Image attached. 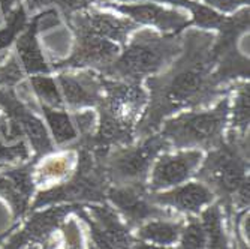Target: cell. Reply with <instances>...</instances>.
Wrapping results in <instances>:
<instances>
[{"instance_id":"obj_13","label":"cell","mask_w":250,"mask_h":249,"mask_svg":"<svg viewBox=\"0 0 250 249\" xmlns=\"http://www.w3.org/2000/svg\"><path fill=\"white\" fill-rule=\"evenodd\" d=\"M98 8H106L135 21L136 24L154 27L161 33H181L190 27V18L186 12L175 8H165L154 2L138 3H105Z\"/></svg>"},{"instance_id":"obj_40","label":"cell","mask_w":250,"mask_h":249,"mask_svg":"<svg viewBox=\"0 0 250 249\" xmlns=\"http://www.w3.org/2000/svg\"><path fill=\"white\" fill-rule=\"evenodd\" d=\"M232 249H234V248H232Z\"/></svg>"},{"instance_id":"obj_38","label":"cell","mask_w":250,"mask_h":249,"mask_svg":"<svg viewBox=\"0 0 250 249\" xmlns=\"http://www.w3.org/2000/svg\"><path fill=\"white\" fill-rule=\"evenodd\" d=\"M6 56H8V53H5V54H0V63H2V62L6 59Z\"/></svg>"},{"instance_id":"obj_25","label":"cell","mask_w":250,"mask_h":249,"mask_svg":"<svg viewBox=\"0 0 250 249\" xmlns=\"http://www.w3.org/2000/svg\"><path fill=\"white\" fill-rule=\"evenodd\" d=\"M36 162H38L36 159L30 158V159L24 164L0 170L15 185V188L20 191V194L24 198H27L30 203L36 194V183H35V177H33V170H35Z\"/></svg>"},{"instance_id":"obj_9","label":"cell","mask_w":250,"mask_h":249,"mask_svg":"<svg viewBox=\"0 0 250 249\" xmlns=\"http://www.w3.org/2000/svg\"><path fill=\"white\" fill-rule=\"evenodd\" d=\"M72 33L75 39L72 53L63 60L50 63L53 71L92 69L104 75L111 68V65L119 59L123 50L116 42H111L95 35L84 32Z\"/></svg>"},{"instance_id":"obj_19","label":"cell","mask_w":250,"mask_h":249,"mask_svg":"<svg viewBox=\"0 0 250 249\" xmlns=\"http://www.w3.org/2000/svg\"><path fill=\"white\" fill-rule=\"evenodd\" d=\"M186 219H153L135 230V239L159 245V246H172L178 243L180 236L183 233Z\"/></svg>"},{"instance_id":"obj_15","label":"cell","mask_w":250,"mask_h":249,"mask_svg":"<svg viewBox=\"0 0 250 249\" xmlns=\"http://www.w3.org/2000/svg\"><path fill=\"white\" fill-rule=\"evenodd\" d=\"M104 75L92 69H64L57 75L64 107L72 113L96 108L104 96Z\"/></svg>"},{"instance_id":"obj_22","label":"cell","mask_w":250,"mask_h":249,"mask_svg":"<svg viewBox=\"0 0 250 249\" xmlns=\"http://www.w3.org/2000/svg\"><path fill=\"white\" fill-rule=\"evenodd\" d=\"M199 216L204 231H206L208 249H231L229 236L225 222L226 219L219 203H211L210 206H207L199 213Z\"/></svg>"},{"instance_id":"obj_30","label":"cell","mask_w":250,"mask_h":249,"mask_svg":"<svg viewBox=\"0 0 250 249\" xmlns=\"http://www.w3.org/2000/svg\"><path fill=\"white\" fill-rule=\"evenodd\" d=\"M190 14H192L190 27L195 26L196 29H201V30H210V32L217 30L225 20V14H220L201 3H198L196 8Z\"/></svg>"},{"instance_id":"obj_29","label":"cell","mask_w":250,"mask_h":249,"mask_svg":"<svg viewBox=\"0 0 250 249\" xmlns=\"http://www.w3.org/2000/svg\"><path fill=\"white\" fill-rule=\"evenodd\" d=\"M32 158L30 147L26 140L17 143H5L0 137V165H20Z\"/></svg>"},{"instance_id":"obj_10","label":"cell","mask_w":250,"mask_h":249,"mask_svg":"<svg viewBox=\"0 0 250 249\" xmlns=\"http://www.w3.org/2000/svg\"><path fill=\"white\" fill-rule=\"evenodd\" d=\"M85 204H57L30 212L24 221L6 242H2L0 249H24L29 245H45L51 236L60 230L62 224L74 213L84 209Z\"/></svg>"},{"instance_id":"obj_23","label":"cell","mask_w":250,"mask_h":249,"mask_svg":"<svg viewBox=\"0 0 250 249\" xmlns=\"http://www.w3.org/2000/svg\"><path fill=\"white\" fill-rule=\"evenodd\" d=\"M29 24V12L22 2H18L11 12L3 18V26L0 27V54H5L18 36L24 32Z\"/></svg>"},{"instance_id":"obj_24","label":"cell","mask_w":250,"mask_h":249,"mask_svg":"<svg viewBox=\"0 0 250 249\" xmlns=\"http://www.w3.org/2000/svg\"><path fill=\"white\" fill-rule=\"evenodd\" d=\"M27 81L32 93L35 95L39 104L48 105L56 110H66L56 78L50 77L48 74H41V75H30Z\"/></svg>"},{"instance_id":"obj_18","label":"cell","mask_w":250,"mask_h":249,"mask_svg":"<svg viewBox=\"0 0 250 249\" xmlns=\"http://www.w3.org/2000/svg\"><path fill=\"white\" fill-rule=\"evenodd\" d=\"M77 165V152L71 149H59L51 155L43 156L35 165L33 177L36 188L43 189L59 185L69 179Z\"/></svg>"},{"instance_id":"obj_37","label":"cell","mask_w":250,"mask_h":249,"mask_svg":"<svg viewBox=\"0 0 250 249\" xmlns=\"http://www.w3.org/2000/svg\"><path fill=\"white\" fill-rule=\"evenodd\" d=\"M87 249H98L92 242H87Z\"/></svg>"},{"instance_id":"obj_7","label":"cell","mask_w":250,"mask_h":249,"mask_svg":"<svg viewBox=\"0 0 250 249\" xmlns=\"http://www.w3.org/2000/svg\"><path fill=\"white\" fill-rule=\"evenodd\" d=\"M171 144L156 132L135 143L109 150L104 158V170L111 186H147L151 167L159 155L169 152Z\"/></svg>"},{"instance_id":"obj_21","label":"cell","mask_w":250,"mask_h":249,"mask_svg":"<svg viewBox=\"0 0 250 249\" xmlns=\"http://www.w3.org/2000/svg\"><path fill=\"white\" fill-rule=\"evenodd\" d=\"M39 110L47 122L56 147L64 149L78 140V132L74 126L71 114H67L66 110H56L43 104H39Z\"/></svg>"},{"instance_id":"obj_39","label":"cell","mask_w":250,"mask_h":249,"mask_svg":"<svg viewBox=\"0 0 250 249\" xmlns=\"http://www.w3.org/2000/svg\"><path fill=\"white\" fill-rule=\"evenodd\" d=\"M2 23H3V20H2V18H0V24H2Z\"/></svg>"},{"instance_id":"obj_31","label":"cell","mask_w":250,"mask_h":249,"mask_svg":"<svg viewBox=\"0 0 250 249\" xmlns=\"http://www.w3.org/2000/svg\"><path fill=\"white\" fill-rule=\"evenodd\" d=\"M71 119L78 132V138H88L95 135L98 129V114L90 108L74 111L71 114Z\"/></svg>"},{"instance_id":"obj_20","label":"cell","mask_w":250,"mask_h":249,"mask_svg":"<svg viewBox=\"0 0 250 249\" xmlns=\"http://www.w3.org/2000/svg\"><path fill=\"white\" fill-rule=\"evenodd\" d=\"M229 122L228 131H232L241 137L249 135L250 122V86L249 80L237 81L229 93Z\"/></svg>"},{"instance_id":"obj_12","label":"cell","mask_w":250,"mask_h":249,"mask_svg":"<svg viewBox=\"0 0 250 249\" xmlns=\"http://www.w3.org/2000/svg\"><path fill=\"white\" fill-rule=\"evenodd\" d=\"M202 159V150H177L159 155L148 176V192H161L186 183L195 176Z\"/></svg>"},{"instance_id":"obj_1","label":"cell","mask_w":250,"mask_h":249,"mask_svg":"<svg viewBox=\"0 0 250 249\" xmlns=\"http://www.w3.org/2000/svg\"><path fill=\"white\" fill-rule=\"evenodd\" d=\"M181 35L183 51L180 56L165 71L144 81L148 102L135 129L136 140L156 134L175 113L208 108L234 87H222L214 78V32L188 27Z\"/></svg>"},{"instance_id":"obj_35","label":"cell","mask_w":250,"mask_h":249,"mask_svg":"<svg viewBox=\"0 0 250 249\" xmlns=\"http://www.w3.org/2000/svg\"><path fill=\"white\" fill-rule=\"evenodd\" d=\"M17 225H18V222H15V225H14V227H12V228H11V230H9L8 233H5V234H2V236H0V242H2V240H3L5 237H8V234H9V233H11V231H12V230H14V228L17 227Z\"/></svg>"},{"instance_id":"obj_11","label":"cell","mask_w":250,"mask_h":249,"mask_svg":"<svg viewBox=\"0 0 250 249\" xmlns=\"http://www.w3.org/2000/svg\"><path fill=\"white\" fill-rule=\"evenodd\" d=\"M66 24L72 32H84L108 39L120 45L122 48L127 44L130 35L141 27L125 15L105 12L98 6H90L72 14L66 20Z\"/></svg>"},{"instance_id":"obj_27","label":"cell","mask_w":250,"mask_h":249,"mask_svg":"<svg viewBox=\"0 0 250 249\" xmlns=\"http://www.w3.org/2000/svg\"><path fill=\"white\" fill-rule=\"evenodd\" d=\"M175 249H208L202 222L196 216H188L183 233Z\"/></svg>"},{"instance_id":"obj_36","label":"cell","mask_w":250,"mask_h":249,"mask_svg":"<svg viewBox=\"0 0 250 249\" xmlns=\"http://www.w3.org/2000/svg\"><path fill=\"white\" fill-rule=\"evenodd\" d=\"M24 249H41V246H39V245H29V246H26Z\"/></svg>"},{"instance_id":"obj_4","label":"cell","mask_w":250,"mask_h":249,"mask_svg":"<svg viewBox=\"0 0 250 249\" xmlns=\"http://www.w3.org/2000/svg\"><path fill=\"white\" fill-rule=\"evenodd\" d=\"M181 33H161L140 27L130 35L119 59L104 75L127 83H143L161 74L183 51Z\"/></svg>"},{"instance_id":"obj_3","label":"cell","mask_w":250,"mask_h":249,"mask_svg":"<svg viewBox=\"0 0 250 249\" xmlns=\"http://www.w3.org/2000/svg\"><path fill=\"white\" fill-rule=\"evenodd\" d=\"M217 198L228 228H232L234 200L249 182V135L226 129L225 140L208 150L193 176Z\"/></svg>"},{"instance_id":"obj_14","label":"cell","mask_w":250,"mask_h":249,"mask_svg":"<svg viewBox=\"0 0 250 249\" xmlns=\"http://www.w3.org/2000/svg\"><path fill=\"white\" fill-rule=\"evenodd\" d=\"M59 23V14L54 9H45L38 12L15 41V54L27 77L50 74L51 65L45 59L41 44L38 41V33L41 29H50Z\"/></svg>"},{"instance_id":"obj_16","label":"cell","mask_w":250,"mask_h":249,"mask_svg":"<svg viewBox=\"0 0 250 249\" xmlns=\"http://www.w3.org/2000/svg\"><path fill=\"white\" fill-rule=\"evenodd\" d=\"M148 195L154 204L174 209V212L186 213L188 216L199 215L216 200L214 194L198 180L196 182H186L167 191L150 192Z\"/></svg>"},{"instance_id":"obj_8","label":"cell","mask_w":250,"mask_h":249,"mask_svg":"<svg viewBox=\"0 0 250 249\" xmlns=\"http://www.w3.org/2000/svg\"><path fill=\"white\" fill-rule=\"evenodd\" d=\"M144 185L109 186L106 201L117 210L125 224L133 231L153 219H175L177 212L154 204Z\"/></svg>"},{"instance_id":"obj_26","label":"cell","mask_w":250,"mask_h":249,"mask_svg":"<svg viewBox=\"0 0 250 249\" xmlns=\"http://www.w3.org/2000/svg\"><path fill=\"white\" fill-rule=\"evenodd\" d=\"M0 198H2L11 209L12 219L20 222L21 218H24L29 213L30 201L24 198L11 180L0 171Z\"/></svg>"},{"instance_id":"obj_32","label":"cell","mask_w":250,"mask_h":249,"mask_svg":"<svg viewBox=\"0 0 250 249\" xmlns=\"http://www.w3.org/2000/svg\"><path fill=\"white\" fill-rule=\"evenodd\" d=\"M204 5L220 12V14H234L243 6H249L250 0H202Z\"/></svg>"},{"instance_id":"obj_28","label":"cell","mask_w":250,"mask_h":249,"mask_svg":"<svg viewBox=\"0 0 250 249\" xmlns=\"http://www.w3.org/2000/svg\"><path fill=\"white\" fill-rule=\"evenodd\" d=\"M62 231V245H56V237L51 236L48 242L42 245L43 249H84L83 234L78 225V221L74 218H69V221H64L60 227Z\"/></svg>"},{"instance_id":"obj_34","label":"cell","mask_w":250,"mask_h":249,"mask_svg":"<svg viewBox=\"0 0 250 249\" xmlns=\"http://www.w3.org/2000/svg\"><path fill=\"white\" fill-rule=\"evenodd\" d=\"M17 2L18 0H0V18L3 20L11 12V9L17 5Z\"/></svg>"},{"instance_id":"obj_17","label":"cell","mask_w":250,"mask_h":249,"mask_svg":"<svg viewBox=\"0 0 250 249\" xmlns=\"http://www.w3.org/2000/svg\"><path fill=\"white\" fill-rule=\"evenodd\" d=\"M29 14L41 12L45 9H54L66 21L72 14L87 9L90 6H101L105 3H138V2H154V3H169L181 6L188 11H193L198 5L196 0H21Z\"/></svg>"},{"instance_id":"obj_6","label":"cell","mask_w":250,"mask_h":249,"mask_svg":"<svg viewBox=\"0 0 250 249\" xmlns=\"http://www.w3.org/2000/svg\"><path fill=\"white\" fill-rule=\"evenodd\" d=\"M229 93L220 98L213 108L192 110L168 117L157 132L177 150L208 152L217 147L228 129Z\"/></svg>"},{"instance_id":"obj_2","label":"cell","mask_w":250,"mask_h":249,"mask_svg":"<svg viewBox=\"0 0 250 249\" xmlns=\"http://www.w3.org/2000/svg\"><path fill=\"white\" fill-rule=\"evenodd\" d=\"M104 96L98 110V129L93 137L78 138L69 146H85L99 155L136 141L135 129L148 102L141 83L112 80L104 75Z\"/></svg>"},{"instance_id":"obj_5","label":"cell","mask_w":250,"mask_h":249,"mask_svg":"<svg viewBox=\"0 0 250 249\" xmlns=\"http://www.w3.org/2000/svg\"><path fill=\"white\" fill-rule=\"evenodd\" d=\"M77 152L74 173L64 182L35 194L29 212L57 204H101L111 186L104 170V158L85 146H67Z\"/></svg>"},{"instance_id":"obj_33","label":"cell","mask_w":250,"mask_h":249,"mask_svg":"<svg viewBox=\"0 0 250 249\" xmlns=\"http://www.w3.org/2000/svg\"><path fill=\"white\" fill-rule=\"evenodd\" d=\"M132 249H175V248H172V246H159V245H153V243H147V242L135 239V242L132 245Z\"/></svg>"}]
</instances>
